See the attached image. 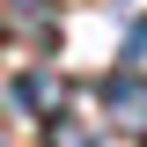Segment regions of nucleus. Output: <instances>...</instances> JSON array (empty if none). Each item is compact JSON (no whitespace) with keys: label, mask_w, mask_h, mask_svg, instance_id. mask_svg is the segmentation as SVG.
I'll use <instances>...</instances> for the list:
<instances>
[{"label":"nucleus","mask_w":147,"mask_h":147,"mask_svg":"<svg viewBox=\"0 0 147 147\" xmlns=\"http://www.w3.org/2000/svg\"><path fill=\"white\" fill-rule=\"evenodd\" d=\"M7 103L30 110V118H59V110H66V81L44 74V66H22L15 81H7Z\"/></svg>","instance_id":"nucleus-1"},{"label":"nucleus","mask_w":147,"mask_h":147,"mask_svg":"<svg viewBox=\"0 0 147 147\" xmlns=\"http://www.w3.org/2000/svg\"><path fill=\"white\" fill-rule=\"evenodd\" d=\"M103 110L118 118V125H132V132H147V74H132V66H118V74H103Z\"/></svg>","instance_id":"nucleus-2"},{"label":"nucleus","mask_w":147,"mask_h":147,"mask_svg":"<svg viewBox=\"0 0 147 147\" xmlns=\"http://www.w3.org/2000/svg\"><path fill=\"white\" fill-rule=\"evenodd\" d=\"M15 37L22 44H44V37H59V30H52V15H44L37 0H15Z\"/></svg>","instance_id":"nucleus-3"},{"label":"nucleus","mask_w":147,"mask_h":147,"mask_svg":"<svg viewBox=\"0 0 147 147\" xmlns=\"http://www.w3.org/2000/svg\"><path fill=\"white\" fill-rule=\"evenodd\" d=\"M44 147H96V132L81 125V118H66V110H59L52 125H44Z\"/></svg>","instance_id":"nucleus-4"}]
</instances>
